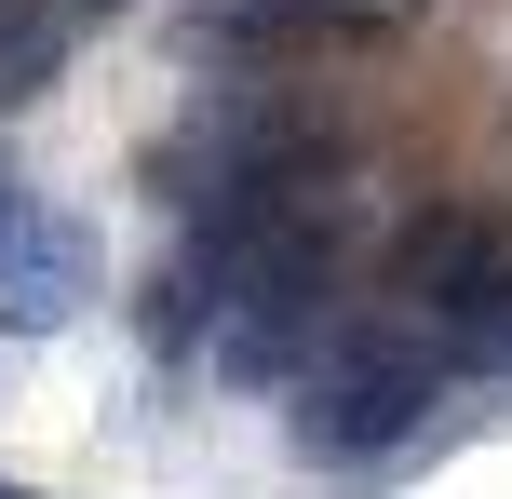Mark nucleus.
<instances>
[{
    "instance_id": "obj_3",
    "label": "nucleus",
    "mask_w": 512,
    "mask_h": 499,
    "mask_svg": "<svg viewBox=\"0 0 512 499\" xmlns=\"http://www.w3.org/2000/svg\"><path fill=\"white\" fill-rule=\"evenodd\" d=\"M108 284L95 230H81L68 203H14L0 216V338H54V324H81Z\"/></svg>"
},
{
    "instance_id": "obj_7",
    "label": "nucleus",
    "mask_w": 512,
    "mask_h": 499,
    "mask_svg": "<svg viewBox=\"0 0 512 499\" xmlns=\"http://www.w3.org/2000/svg\"><path fill=\"white\" fill-rule=\"evenodd\" d=\"M0 499H27V486H0Z\"/></svg>"
},
{
    "instance_id": "obj_4",
    "label": "nucleus",
    "mask_w": 512,
    "mask_h": 499,
    "mask_svg": "<svg viewBox=\"0 0 512 499\" xmlns=\"http://www.w3.org/2000/svg\"><path fill=\"white\" fill-rule=\"evenodd\" d=\"M54 54H68V14H54V0H0V108L41 95Z\"/></svg>"
},
{
    "instance_id": "obj_5",
    "label": "nucleus",
    "mask_w": 512,
    "mask_h": 499,
    "mask_svg": "<svg viewBox=\"0 0 512 499\" xmlns=\"http://www.w3.org/2000/svg\"><path fill=\"white\" fill-rule=\"evenodd\" d=\"M297 14H310V41H364V54H378V41H405L432 0H297Z\"/></svg>"
},
{
    "instance_id": "obj_6",
    "label": "nucleus",
    "mask_w": 512,
    "mask_h": 499,
    "mask_svg": "<svg viewBox=\"0 0 512 499\" xmlns=\"http://www.w3.org/2000/svg\"><path fill=\"white\" fill-rule=\"evenodd\" d=\"M14 203H27V189H14V162H0V216H14Z\"/></svg>"
},
{
    "instance_id": "obj_1",
    "label": "nucleus",
    "mask_w": 512,
    "mask_h": 499,
    "mask_svg": "<svg viewBox=\"0 0 512 499\" xmlns=\"http://www.w3.org/2000/svg\"><path fill=\"white\" fill-rule=\"evenodd\" d=\"M445 378H459V365H445L432 324L351 311L324 351H310V378H297V446L337 459V473H364V459H391V446H418V432H432Z\"/></svg>"
},
{
    "instance_id": "obj_2",
    "label": "nucleus",
    "mask_w": 512,
    "mask_h": 499,
    "mask_svg": "<svg viewBox=\"0 0 512 499\" xmlns=\"http://www.w3.org/2000/svg\"><path fill=\"white\" fill-rule=\"evenodd\" d=\"M378 311L432 324L445 365H499V351H512V230H499V216H472V203L405 216L391 257H378Z\"/></svg>"
}]
</instances>
